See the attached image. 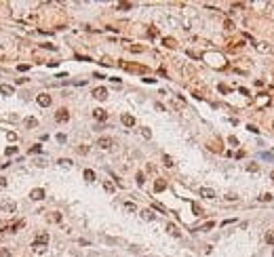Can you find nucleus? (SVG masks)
I'll return each mask as SVG.
<instances>
[{
	"label": "nucleus",
	"instance_id": "28",
	"mask_svg": "<svg viewBox=\"0 0 274 257\" xmlns=\"http://www.w3.org/2000/svg\"><path fill=\"white\" fill-rule=\"evenodd\" d=\"M257 169H259V166L255 164V162H251V164H247V171H251V173H255V171H257Z\"/></svg>",
	"mask_w": 274,
	"mask_h": 257
},
{
	"label": "nucleus",
	"instance_id": "4",
	"mask_svg": "<svg viewBox=\"0 0 274 257\" xmlns=\"http://www.w3.org/2000/svg\"><path fill=\"white\" fill-rule=\"evenodd\" d=\"M93 116H95V120L103 122V120H108V112L101 110V108H97V110H93Z\"/></svg>",
	"mask_w": 274,
	"mask_h": 257
},
{
	"label": "nucleus",
	"instance_id": "9",
	"mask_svg": "<svg viewBox=\"0 0 274 257\" xmlns=\"http://www.w3.org/2000/svg\"><path fill=\"white\" fill-rule=\"evenodd\" d=\"M0 93H2V95H13L15 88H13L11 84H0Z\"/></svg>",
	"mask_w": 274,
	"mask_h": 257
},
{
	"label": "nucleus",
	"instance_id": "32",
	"mask_svg": "<svg viewBox=\"0 0 274 257\" xmlns=\"http://www.w3.org/2000/svg\"><path fill=\"white\" fill-rule=\"evenodd\" d=\"M0 257H11V251L8 249H0Z\"/></svg>",
	"mask_w": 274,
	"mask_h": 257
},
{
	"label": "nucleus",
	"instance_id": "10",
	"mask_svg": "<svg viewBox=\"0 0 274 257\" xmlns=\"http://www.w3.org/2000/svg\"><path fill=\"white\" fill-rule=\"evenodd\" d=\"M125 70H133V72H146V68H141V65H129V63H120Z\"/></svg>",
	"mask_w": 274,
	"mask_h": 257
},
{
	"label": "nucleus",
	"instance_id": "7",
	"mask_svg": "<svg viewBox=\"0 0 274 257\" xmlns=\"http://www.w3.org/2000/svg\"><path fill=\"white\" fill-rule=\"evenodd\" d=\"M120 120H122V125H125V127H133L135 125V118L131 116V114H122Z\"/></svg>",
	"mask_w": 274,
	"mask_h": 257
},
{
	"label": "nucleus",
	"instance_id": "29",
	"mask_svg": "<svg viewBox=\"0 0 274 257\" xmlns=\"http://www.w3.org/2000/svg\"><path fill=\"white\" fill-rule=\"evenodd\" d=\"M141 135H144L146 139H150V137H152V131H150V129H141Z\"/></svg>",
	"mask_w": 274,
	"mask_h": 257
},
{
	"label": "nucleus",
	"instance_id": "21",
	"mask_svg": "<svg viewBox=\"0 0 274 257\" xmlns=\"http://www.w3.org/2000/svg\"><path fill=\"white\" fill-rule=\"evenodd\" d=\"M192 211H194V215H202V209L196 205V202H192Z\"/></svg>",
	"mask_w": 274,
	"mask_h": 257
},
{
	"label": "nucleus",
	"instance_id": "43",
	"mask_svg": "<svg viewBox=\"0 0 274 257\" xmlns=\"http://www.w3.org/2000/svg\"><path fill=\"white\" fill-rule=\"evenodd\" d=\"M76 59H78V61H91L89 57H82V55H76Z\"/></svg>",
	"mask_w": 274,
	"mask_h": 257
},
{
	"label": "nucleus",
	"instance_id": "44",
	"mask_svg": "<svg viewBox=\"0 0 274 257\" xmlns=\"http://www.w3.org/2000/svg\"><path fill=\"white\" fill-rule=\"evenodd\" d=\"M270 179H272V181H274V171H272V173H270Z\"/></svg>",
	"mask_w": 274,
	"mask_h": 257
},
{
	"label": "nucleus",
	"instance_id": "30",
	"mask_svg": "<svg viewBox=\"0 0 274 257\" xmlns=\"http://www.w3.org/2000/svg\"><path fill=\"white\" fill-rule=\"evenodd\" d=\"M59 164H63V166H70V164H72V160H70V158H59Z\"/></svg>",
	"mask_w": 274,
	"mask_h": 257
},
{
	"label": "nucleus",
	"instance_id": "33",
	"mask_svg": "<svg viewBox=\"0 0 274 257\" xmlns=\"http://www.w3.org/2000/svg\"><path fill=\"white\" fill-rule=\"evenodd\" d=\"M6 154L11 156V154H17V148L15 146H11V148H6Z\"/></svg>",
	"mask_w": 274,
	"mask_h": 257
},
{
	"label": "nucleus",
	"instance_id": "37",
	"mask_svg": "<svg viewBox=\"0 0 274 257\" xmlns=\"http://www.w3.org/2000/svg\"><path fill=\"white\" fill-rule=\"evenodd\" d=\"M57 141H59V143H66V135H63V133H59V135H57Z\"/></svg>",
	"mask_w": 274,
	"mask_h": 257
},
{
	"label": "nucleus",
	"instance_id": "12",
	"mask_svg": "<svg viewBox=\"0 0 274 257\" xmlns=\"http://www.w3.org/2000/svg\"><path fill=\"white\" fill-rule=\"evenodd\" d=\"M167 230H169V234H171V236H177V238L181 236V232H179L177 228H175V224H169V226H167Z\"/></svg>",
	"mask_w": 274,
	"mask_h": 257
},
{
	"label": "nucleus",
	"instance_id": "11",
	"mask_svg": "<svg viewBox=\"0 0 274 257\" xmlns=\"http://www.w3.org/2000/svg\"><path fill=\"white\" fill-rule=\"evenodd\" d=\"M165 188H167V181H165V179H156V183H154V190H156V192H162Z\"/></svg>",
	"mask_w": 274,
	"mask_h": 257
},
{
	"label": "nucleus",
	"instance_id": "24",
	"mask_svg": "<svg viewBox=\"0 0 274 257\" xmlns=\"http://www.w3.org/2000/svg\"><path fill=\"white\" fill-rule=\"evenodd\" d=\"M162 162H165L167 166H173V160H171V156H167V154L162 156Z\"/></svg>",
	"mask_w": 274,
	"mask_h": 257
},
{
	"label": "nucleus",
	"instance_id": "22",
	"mask_svg": "<svg viewBox=\"0 0 274 257\" xmlns=\"http://www.w3.org/2000/svg\"><path fill=\"white\" fill-rule=\"evenodd\" d=\"M42 152V146H32L30 148V154H40Z\"/></svg>",
	"mask_w": 274,
	"mask_h": 257
},
{
	"label": "nucleus",
	"instance_id": "34",
	"mask_svg": "<svg viewBox=\"0 0 274 257\" xmlns=\"http://www.w3.org/2000/svg\"><path fill=\"white\" fill-rule=\"evenodd\" d=\"M146 181V177H144V173H137V183L141 185V183H144Z\"/></svg>",
	"mask_w": 274,
	"mask_h": 257
},
{
	"label": "nucleus",
	"instance_id": "39",
	"mask_svg": "<svg viewBox=\"0 0 274 257\" xmlns=\"http://www.w3.org/2000/svg\"><path fill=\"white\" fill-rule=\"evenodd\" d=\"M6 188V179H4V177H0V190H4Z\"/></svg>",
	"mask_w": 274,
	"mask_h": 257
},
{
	"label": "nucleus",
	"instance_id": "20",
	"mask_svg": "<svg viewBox=\"0 0 274 257\" xmlns=\"http://www.w3.org/2000/svg\"><path fill=\"white\" fill-rule=\"evenodd\" d=\"M162 42H165V47H169V49H175V47H177V44H175V40H173V38H165Z\"/></svg>",
	"mask_w": 274,
	"mask_h": 257
},
{
	"label": "nucleus",
	"instance_id": "38",
	"mask_svg": "<svg viewBox=\"0 0 274 257\" xmlns=\"http://www.w3.org/2000/svg\"><path fill=\"white\" fill-rule=\"evenodd\" d=\"M261 158H264V160H272V154H268V152H261Z\"/></svg>",
	"mask_w": 274,
	"mask_h": 257
},
{
	"label": "nucleus",
	"instance_id": "31",
	"mask_svg": "<svg viewBox=\"0 0 274 257\" xmlns=\"http://www.w3.org/2000/svg\"><path fill=\"white\" fill-rule=\"evenodd\" d=\"M125 209L127 211H135L137 207H135V202H125Z\"/></svg>",
	"mask_w": 274,
	"mask_h": 257
},
{
	"label": "nucleus",
	"instance_id": "18",
	"mask_svg": "<svg viewBox=\"0 0 274 257\" xmlns=\"http://www.w3.org/2000/svg\"><path fill=\"white\" fill-rule=\"evenodd\" d=\"M84 179H86V181H95V173H93L91 169H86V171H84Z\"/></svg>",
	"mask_w": 274,
	"mask_h": 257
},
{
	"label": "nucleus",
	"instance_id": "25",
	"mask_svg": "<svg viewBox=\"0 0 274 257\" xmlns=\"http://www.w3.org/2000/svg\"><path fill=\"white\" fill-rule=\"evenodd\" d=\"M259 200H261V202H270V200H272V194H261Z\"/></svg>",
	"mask_w": 274,
	"mask_h": 257
},
{
	"label": "nucleus",
	"instance_id": "16",
	"mask_svg": "<svg viewBox=\"0 0 274 257\" xmlns=\"http://www.w3.org/2000/svg\"><path fill=\"white\" fill-rule=\"evenodd\" d=\"M103 188H105V192H110V194H112L114 190H116V185H114L112 181H103Z\"/></svg>",
	"mask_w": 274,
	"mask_h": 257
},
{
	"label": "nucleus",
	"instance_id": "6",
	"mask_svg": "<svg viewBox=\"0 0 274 257\" xmlns=\"http://www.w3.org/2000/svg\"><path fill=\"white\" fill-rule=\"evenodd\" d=\"M30 198L32 200H42V198H45V190H42V188H34L30 192Z\"/></svg>",
	"mask_w": 274,
	"mask_h": 257
},
{
	"label": "nucleus",
	"instance_id": "42",
	"mask_svg": "<svg viewBox=\"0 0 274 257\" xmlns=\"http://www.w3.org/2000/svg\"><path fill=\"white\" fill-rule=\"evenodd\" d=\"M28 68H30V65H23V63H21V65L17 68V70H19V72H28Z\"/></svg>",
	"mask_w": 274,
	"mask_h": 257
},
{
	"label": "nucleus",
	"instance_id": "27",
	"mask_svg": "<svg viewBox=\"0 0 274 257\" xmlns=\"http://www.w3.org/2000/svg\"><path fill=\"white\" fill-rule=\"evenodd\" d=\"M78 154H89V146H78Z\"/></svg>",
	"mask_w": 274,
	"mask_h": 257
},
{
	"label": "nucleus",
	"instance_id": "14",
	"mask_svg": "<svg viewBox=\"0 0 274 257\" xmlns=\"http://www.w3.org/2000/svg\"><path fill=\"white\" fill-rule=\"evenodd\" d=\"M2 209H4V211H8V213H15L17 205H15V202H4V205H2Z\"/></svg>",
	"mask_w": 274,
	"mask_h": 257
},
{
	"label": "nucleus",
	"instance_id": "13",
	"mask_svg": "<svg viewBox=\"0 0 274 257\" xmlns=\"http://www.w3.org/2000/svg\"><path fill=\"white\" fill-rule=\"evenodd\" d=\"M47 219H49V221H53V224H59V221H61V213H49V215H47Z\"/></svg>",
	"mask_w": 274,
	"mask_h": 257
},
{
	"label": "nucleus",
	"instance_id": "15",
	"mask_svg": "<svg viewBox=\"0 0 274 257\" xmlns=\"http://www.w3.org/2000/svg\"><path fill=\"white\" fill-rule=\"evenodd\" d=\"M36 125H38V120H36V118H25V127H28V129H34Z\"/></svg>",
	"mask_w": 274,
	"mask_h": 257
},
{
	"label": "nucleus",
	"instance_id": "8",
	"mask_svg": "<svg viewBox=\"0 0 274 257\" xmlns=\"http://www.w3.org/2000/svg\"><path fill=\"white\" fill-rule=\"evenodd\" d=\"M200 196H202V198H209V200H211V198H215V192L211 190V188H200Z\"/></svg>",
	"mask_w": 274,
	"mask_h": 257
},
{
	"label": "nucleus",
	"instance_id": "35",
	"mask_svg": "<svg viewBox=\"0 0 274 257\" xmlns=\"http://www.w3.org/2000/svg\"><path fill=\"white\" fill-rule=\"evenodd\" d=\"M154 209H158V211H162V213H167V209L160 205V202H154Z\"/></svg>",
	"mask_w": 274,
	"mask_h": 257
},
{
	"label": "nucleus",
	"instance_id": "40",
	"mask_svg": "<svg viewBox=\"0 0 274 257\" xmlns=\"http://www.w3.org/2000/svg\"><path fill=\"white\" fill-rule=\"evenodd\" d=\"M219 91H222V93H230V88L226 84H219Z\"/></svg>",
	"mask_w": 274,
	"mask_h": 257
},
{
	"label": "nucleus",
	"instance_id": "5",
	"mask_svg": "<svg viewBox=\"0 0 274 257\" xmlns=\"http://www.w3.org/2000/svg\"><path fill=\"white\" fill-rule=\"evenodd\" d=\"M112 143H114V141H112V137H99V139H97V146H99V148H103V150L112 148Z\"/></svg>",
	"mask_w": 274,
	"mask_h": 257
},
{
	"label": "nucleus",
	"instance_id": "36",
	"mask_svg": "<svg viewBox=\"0 0 274 257\" xmlns=\"http://www.w3.org/2000/svg\"><path fill=\"white\" fill-rule=\"evenodd\" d=\"M228 143H232V146H238V139L232 135V137H228Z\"/></svg>",
	"mask_w": 274,
	"mask_h": 257
},
{
	"label": "nucleus",
	"instance_id": "2",
	"mask_svg": "<svg viewBox=\"0 0 274 257\" xmlns=\"http://www.w3.org/2000/svg\"><path fill=\"white\" fill-rule=\"evenodd\" d=\"M93 97H95V99H99V101H103L105 97H108V91H105L103 86H97L95 91H93Z\"/></svg>",
	"mask_w": 274,
	"mask_h": 257
},
{
	"label": "nucleus",
	"instance_id": "17",
	"mask_svg": "<svg viewBox=\"0 0 274 257\" xmlns=\"http://www.w3.org/2000/svg\"><path fill=\"white\" fill-rule=\"evenodd\" d=\"M141 217H144V219H150V221H152V219H154V213H152V211H150V209H146V211H141Z\"/></svg>",
	"mask_w": 274,
	"mask_h": 257
},
{
	"label": "nucleus",
	"instance_id": "23",
	"mask_svg": "<svg viewBox=\"0 0 274 257\" xmlns=\"http://www.w3.org/2000/svg\"><path fill=\"white\" fill-rule=\"evenodd\" d=\"M266 242L268 244H274V232H268L266 234Z\"/></svg>",
	"mask_w": 274,
	"mask_h": 257
},
{
	"label": "nucleus",
	"instance_id": "26",
	"mask_svg": "<svg viewBox=\"0 0 274 257\" xmlns=\"http://www.w3.org/2000/svg\"><path fill=\"white\" fill-rule=\"evenodd\" d=\"M118 8H120V11H129V8H131V2H120Z\"/></svg>",
	"mask_w": 274,
	"mask_h": 257
},
{
	"label": "nucleus",
	"instance_id": "3",
	"mask_svg": "<svg viewBox=\"0 0 274 257\" xmlns=\"http://www.w3.org/2000/svg\"><path fill=\"white\" fill-rule=\"evenodd\" d=\"M36 101H38V105H42V108H49V105H51V97L47 93H42V95L36 97Z\"/></svg>",
	"mask_w": 274,
	"mask_h": 257
},
{
	"label": "nucleus",
	"instance_id": "41",
	"mask_svg": "<svg viewBox=\"0 0 274 257\" xmlns=\"http://www.w3.org/2000/svg\"><path fill=\"white\" fill-rule=\"evenodd\" d=\"M247 129H249L251 133H259V129H257V127H253V125H249V127H247Z\"/></svg>",
	"mask_w": 274,
	"mask_h": 257
},
{
	"label": "nucleus",
	"instance_id": "19",
	"mask_svg": "<svg viewBox=\"0 0 274 257\" xmlns=\"http://www.w3.org/2000/svg\"><path fill=\"white\" fill-rule=\"evenodd\" d=\"M213 226H215L213 221H209V224H205V226H200L198 230H200V232H209V230H213Z\"/></svg>",
	"mask_w": 274,
	"mask_h": 257
},
{
	"label": "nucleus",
	"instance_id": "1",
	"mask_svg": "<svg viewBox=\"0 0 274 257\" xmlns=\"http://www.w3.org/2000/svg\"><path fill=\"white\" fill-rule=\"evenodd\" d=\"M55 120H57V122H68V120H70V112H68L66 108H61V110L55 114Z\"/></svg>",
	"mask_w": 274,
	"mask_h": 257
}]
</instances>
